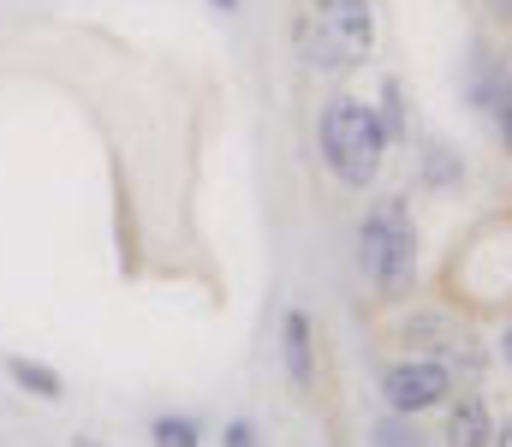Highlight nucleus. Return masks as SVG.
Instances as JSON below:
<instances>
[{
	"mask_svg": "<svg viewBox=\"0 0 512 447\" xmlns=\"http://www.w3.org/2000/svg\"><path fill=\"white\" fill-rule=\"evenodd\" d=\"M0 370H6V382H12L18 394H30V400H42V406H60V400H66V376H60L48 358L6 352V358H0Z\"/></svg>",
	"mask_w": 512,
	"mask_h": 447,
	"instance_id": "9",
	"label": "nucleus"
},
{
	"mask_svg": "<svg viewBox=\"0 0 512 447\" xmlns=\"http://www.w3.org/2000/svg\"><path fill=\"white\" fill-rule=\"evenodd\" d=\"M352 257H358V275L376 304H411V293H417V221H411V203L399 191L370 197V209L358 215V233H352Z\"/></svg>",
	"mask_w": 512,
	"mask_h": 447,
	"instance_id": "1",
	"label": "nucleus"
},
{
	"mask_svg": "<svg viewBox=\"0 0 512 447\" xmlns=\"http://www.w3.org/2000/svg\"><path fill=\"white\" fill-rule=\"evenodd\" d=\"M316 155H322V167H328V179L340 191H358V197L376 191L387 155H393L382 120H376V102H364V96H328L322 114H316Z\"/></svg>",
	"mask_w": 512,
	"mask_h": 447,
	"instance_id": "2",
	"label": "nucleus"
},
{
	"mask_svg": "<svg viewBox=\"0 0 512 447\" xmlns=\"http://www.w3.org/2000/svg\"><path fill=\"white\" fill-rule=\"evenodd\" d=\"M495 447H512V412L501 418V424H495Z\"/></svg>",
	"mask_w": 512,
	"mask_h": 447,
	"instance_id": "18",
	"label": "nucleus"
},
{
	"mask_svg": "<svg viewBox=\"0 0 512 447\" xmlns=\"http://www.w3.org/2000/svg\"><path fill=\"white\" fill-rule=\"evenodd\" d=\"M507 72H512V60H507V48H495V42H471V54H465V102L489 120L495 114V96L507 90Z\"/></svg>",
	"mask_w": 512,
	"mask_h": 447,
	"instance_id": "8",
	"label": "nucleus"
},
{
	"mask_svg": "<svg viewBox=\"0 0 512 447\" xmlns=\"http://www.w3.org/2000/svg\"><path fill=\"white\" fill-rule=\"evenodd\" d=\"M417 185L435 191V197H453L465 185V155L447 144V138H423L417 144Z\"/></svg>",
	"mask_w": 512,
	"mask_h": 447,
	"instance_id": "10",
	"label": "nucleus"
},
{
	"mask_svg": "<svg viewBox=\"0 0 512 447\" xmlns=\"http://www.w3.org/2000/svg\"><path fill=\"white\" fill-rule=\"evenodd\" d=\"M495 346H501V358H507V370H512V316L501 322V340H495Z\"/></svg>",
	"mask_w": 512,
	"mask_h": 447,
	"instance_id": "17",
	"label": "nucleus"
},
{
	"mask_svg": "<svg viewBox=\"0 0 512 447\" xmlns=\"http://www.w3.org/2000/svg\"><path fill=\"white\" fill-rule=\"evenodd\" d=\"M221 447H268V442H262V430H256L251 418H227L221 424Z\"/></svg>",
	"mask_w": 512,
	"mask_h": 447,
	"instance_id": "15",
	"label": "nucleus"
},
{
	"mask_svg": "<svg viewBox=\"0 0 512 447\" xmlns=\"http://www.w3.org/2000/svg\"><path fill=\"white\" fill-rule=\"evenodd\" d=\"M382 406L387 412H399V418H423V412H441L453 394H459V382H453V370L441 364V358H411V352H399L393 364H382Z\"/></svg>",
	"mask_w": 512,
	"mask_h": 447,
	"instance_id": "4",
	"label": "nucleus"
},
{
	"mask_svg": "<svg viewBox=\"0 0 512 447\" xmlns=\"http://www.w3.org/2000/svg\"><path fill=\"white\" fill-rule=\"evenodd\" d=\"M292 42L310 72L346 78L376 54V0H304Z\"/></svg>",
	"mask_w": 512,
	"mask_h": 447,
	"instance_id": "3",
	"label": "nucleus"
},
{
	"mask_svg": "<svg viewBox=\"0 0 512 447\" xmlns=\"http://www.w3.org/2000/svg\"><path fill=\"white\" fill-rule=\"evenodd\" d=\"M203 6H215V12H221V18H233V12H239V6H245V0H203Z\"/></svg>",
	"mask_w": 512,
	"mask_h": 447,
	"instance_id": "19",
	"label": "nucleus"
},
{
	"mask_svg": "<svg viewBox=\"0 0 512 447\" xmlns=\"http://www.w3.org/2000/svg\"><path fill=\"white\" fill-rule=\"evenodd\" d=\"M370 447H429V436L417 430V418L387 412V418H376V430H370Z\"/></svg>",
	"mask_w": 512,
	"mask_h": 447,
	"instance_id": "13",
	"label": "nucleus"
},
{
	"mask_svg": "<svg viewBox=\"0 0 512 447\" xmlns=\"http://www.w3.org/2000/svg\"><path fill=\"white\" fill-rule=\"evenodd\" d=\"M489 126H495V138H501V149L512 155V72H507V90L495 96V114H489Z\"/></svg>",
	"mask_w": 512,
	"mask_h": 447,
	"instance_id": "14",
	"label": "nucleus"
},
{
	"mask_svg": "<svg viewBox=\"0 0 512 447\" xmlns=\"http://www.w3.org/2000/svg\"><path fill=\"white\" fill-rule=\"evenodd\" d=\"M376 120H382L387 144H411V114H405V84H399V72H387L382 84H376Z\"/></svg>",
	"mask_w": 512,
	"mask_h": 447,
	"instance_id": "11",
	"label": "nucleus"
},
{
	"mask_svg": "<svg viewBox=\"0 0 512 447\" xmlns=\"http://www.w3.org/2000/svg\"><path fill=\"white\" fill-rule=\"evenodd\" d=\"M483 6H489V18H495V24H512V0H483Z\"/></svg>",
	"mask_w": 512,
	"mask_h": 447,
	"instance_id": "16",
	"label": "nucleus"
},
{
	"mask_svg": "<svg viewBox=\"0 0 512 447\" xmlns=\"http://www.w3.org/2000/svg\"><path fill=\"white\" fill-rule=\"evenodd\" d=\"M149 447H203V418L197 412H155Z\"/></svg>",
	"mask_w": 512,
	"mask_h": 447,
	"instance_id": "12",
	"label": "nucleus"
},
{
	"mask_svg": "<svg viewBox=\"0 0 512 447\" xmlns=\"http://www.w3.org/2000/svg\"><path fill=\"white\" fill-rule=\"evenodd\" d=\"M280 370H286V382H292L298 400L316 394V316L298 310V304L280 316Z\"/></svg>",
	"mask_w": 512,
	"mask_h": 447,
	"instance_id": "6",
	"label": "nucleus"
},
{
	"mask_svg": "<svg viewBox=\"0 0 512 447\" xmlns=\"http://www.w3.org/2000/svg\"><path fill=\"white\" fill-rule=\"evenodd\" d=\"M393 334H399V346H405L411 358H447L471 328H465V322H453V316H447V310H435V304H411V310H399Z\"/></svg>",
	"mask_w": 512,
	"mask_h": 447,
	"instance_id": "5",
	"label": "nucleus"
},
{
	"mask_svg": "<svg viewBox=\"0 0 512 447\" xmlns=\"http://www.w3.org/2000/svg\"><path fill=\"white\" fill-rule=\"evenodd\" d=\"M72 447H108V442H96V436H78V442H72Z\"/></svg>",
	"mask_w": 512,
	"mask_h": 447,
	"instance_id": "20",
	"label": "nucleus"
},
{
	"mask_svg": "<svg viewBox=\"0 0 512 447\" xmlns=\"http://www.w3.org/2000/svg\"><path fill=\"white\" fill-rule=\"evenodd\" d=\"M441 447H495V412L483 400V388H459L441 406Z\"/></svg>",
	"mask_w": 512,
	"mask_h": 447,
	"instance_id": "7",
	"label": "nucleus"
}]
</instances>
